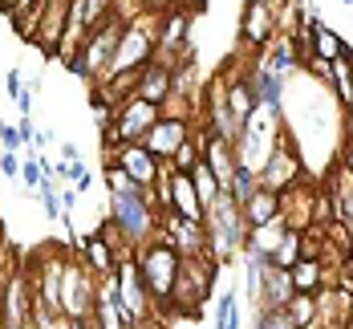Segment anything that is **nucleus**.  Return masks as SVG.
<instances>
[{
    "instance_id": "c85d7f7f",
    "label": "nucleus",
    "mask_w": 353,
    "mask_h": 329,
    "mask_svg": "<svg viewBox=\"0 0 353 329\" xmlns=\"http://www.w3.org/2000/svg\"><path fill=\"white\" fill-rule=\"evenodd\" d=\"M256 191H260V171L248 167V163H236V179H232V195H236V203L244 208Z\"/></svg>"
},
{
    "instance_id": "37998d69",
    "label": "nucleus",
    "mask_w": 353,
    "mask_h": 329,
    "mask_svg": "<svg viewBox=\"0 0 353 329\" xmlns=\"http://www.w3.org/2000/svg\"><path fill=\"white\" fill-rule=\"evenodd\" d=\"M29 4H33V8H37L41 0H17V8H12V12H21V8H29Z\"/></svg>"
},
{
    "instance_id": "39448f33",
    "label": "nucleus",
    "mask_w": 353,
    "mask_h": 329,
    "mask_svg": "<svg viewBox=\"0 0 353 329\" xmlns=\"http://www.w3.org/2000/svg\"><path fill=\"white\" fill-rule=\"evenodd\" d=\"M215 264L212 256H183V268H179V281H175V297H171V309L187 313V317H199L203 301L212 297L215 285Z\"/></svg>"
},
{
    "instance_id": "79ce46f5",
    "label": "nucleus",
    "mask_w": 353,
    "mask_h": 329,
    "mask_svg": "<svg viewBox=\"0 0 353 329\" xmlns=\"http://www.w3.org/2000/svg\"><path fill=\"white\" fill-rule=\"evenodd\" d=\"M61 159H65V163H77V146H73V143H61Z\"/></svg>"
},
{
    "instance_id": "9d476101",
    "label": "nucleus",
    "mask_w": 353,
    "mask_h": 329,
    "mask_svg": "<svg viewBox=\"0 0 353 329\" xmlns=\"http://www.w3.org/2000/svg\"><path fill=\"white\" fill-rule=\"evenodd\" d=\"M296 183H305V175H301V154L281 139V143L272 146V154L260 163V187H268V191L281 195V191L296 187Z\"/></svg>"
},
{
    "instance_id": "c9c22d12",
    "label": "nucleus",
    "mask_w": 353,
    "mask_h": 329,
    "mask_svg": "<svg viewBox=\"0 0 353 329\" xmlns=\"http://www.w3.org/2000/svg\"><path fill=\"white\" fill-rule=\"evenodd\" d=\"M0 143H4V150H21V146H25V139H21V130H17V126L0 122Z\"/></svg>"
},
{
    "instance_id": "2eb2a0df",
    "label": "nucleus",
    "mask_w": 353,
    "mask_h": 329,
    "mask_svg": "<svg viewBox=\"0 0 353 329\" xmlns=\"http://www.w3.org/2000/svg\"><path fill=\"white\" fill-rule=\"evenodd\" d=\"M203 163L212 167V175L219 179V187L232 191V179H236V146L223 143L219 134H212L208 126H203Z\"/></svg>"
},
{
    "instance_id": "5701e85b",
    "label": "nucleus",
    "mask_w": 353,
    "mask_h": 329,
    "mask_svg": "<svg viewBox=\"0 0 353 329\" xmlns=\"http://www.w3.org/2000/svg\"><path fill=\"white\" fill-rule=\"evenodd\" d=\"M288 277H292V289L296 292H321L325 289V264H321L317 256H301V260L288 268Z\"/></svg>"
},
{
    "instance_id": "9b49d317",
    "label": "nucleus",
    "mask_w": 353,
    "mask_h": 329,
    "mask_svg": "<svg viewBox=\"0 0 353 329\" xmlns=\"http://www.w3.org/2000/svg\"><path fill=\"white\" fill-rule=\"evenodd\" d=\"M29 277L21 272V268H12V277H8V285L0 292V326L4 329H25L29 326V313H33V301H29Z\"/></svg>"
},
{
    "instance_id": "4468645a",
    "label": "nucleus",
    "mask_w": 353,
    "mask_h": 329,
    "mask_svg": "<svg viewBox=\"0 0 353 329\" xmlns=\"http://www.w3.org/2000/svg\"><path fill=\"white\" fill-rule=\"evenodd\" d=\"M276 33V4H268V0H248L244 4V17H240V41L252 45V49H260V45H268Z\"/></svg>"
},
{
    "instance_id": "a211bd4d",
    "label": "nucleus",
    "mask_w": 353,
    "mask_h": 329,
    "mask_svg": "<svg viewBox=\"0 0 353 329\" xmlns=\"http://www.w3.org/2000/svg\"><path fill=\"white\" fill-rule=\"evenodd\" d=\"M81 264L102 281V277H114L118 272V252L110 248L98 232H90V236H81Z\"/></svg>"
},
{
    "instance_id": "f257e3e1",
    "label": "nucleus",
    "mask_w": 353,
    "mask_h": 329,
    "mask_svg": "<svg viewBox=\"0 0 353 329\" xmlns=\"http://www.w3.org/2000/svg\"><path fill=\"white\" fill-rule=\"evenodd\" d=\"M203 228H208V256L215 264H228L236 252H244L248 244V219L244 208L236 203L232 191H219L212 203H208V216H203Z\"/></svg>"
},
{
    "instance_id": "f3484780",
    "label": "nucleus",
    "mask_w": 353,
    "mask_h": 329,
    "mask_svg": "<svg viewBox=\"0 0 353 329\" xmlns=\"http://www.w3.org/2000/svg\"><path fill=\"white\" fill-rule=\"evenodd\" d=\"M167 212H175L183 219H203L208 216V208H203V199H199V191H195V183H191V171H171V199H167Z\"/></svg>"
},
{
    "instance_id": "cd10ccee",
    "label": "nucleus",
    "mask_w": 353,
    "mask_h": 329,
    "mask_svg": "<svg viewBox=\"0 0 353 329\" xmlns=\"http://www.w3.org/2000/svg\"><path fill=\"white\" fill-rule=\"evenodd\" d=\"M203 159V130H191V139L171 154V171H191Z\"/></svg>"
},
{
    "instance_id": "7ed1b4c3",
    "label": "nucleus",
    "mask_w": 353,
    "mask_h": 329,
    "mask_svg": "<svg viewBox=\"0 0 353 329\" xmlns=\"http://www.w3.org/2000/svg\"><path fill=\"white\" fill-rule=\"evenodd\" d=\"M179 268H183V256H179L167 240H150L139 252V272H142V285L150 292V301H154V313H159V309H171Z\"/></svg>"
},
{
    "instance_id": "a878e982",
    "label": "nucleus",
    "mask_w": 353,
    "mask_h": 329,
    "mask_svg": "<svg viewBox=\"0 0 353 329\" xmlns=\"http://www.w3.org/2000/svg\"><path fill=\"white\" fill-rule=\"evenodd\" d=\"M313 53H317L321 61H337L341 53H345V41L333 33L329 25H321V21H313Z\"/></svg>"
},
{
    "instance_id": "7c9ffc66",
    "label": "nucleus",
    "mask_w": 353,
    "mask_h": 329,
    "mask_svg": "<svg viewBox=\"0 0 353 329\" xmlns=\"http://www.w3.org/2000/svg\"><path fill=\"white\" fill-rule=\"evenodd\" d=\"M106 183H110V195H142V191H150V187L130 179L122 167H114V163H106Z\"/></svg>"
},
{
    "instance_id": "6e6552de",
    "label": "nucleus",
    "mask_w": 353,
    "mask_h": 329,
    "mask_svg": "<svg viewBox=\"0 0 353 329\" xmlns=\"http://www.w3.org/2000/svg\"><path fill=\"white\" fill-rule=\"evenodd\" d=\"M114 277H118V301H122L130 326H134V321H150V317H154V301H150V292H146V285H142L139 256L118 260V272H114Z\"/></svg>"
},
{
    "instance_id": "2f4dec72",
    "label": "nucleus",
    "mask_w": 353,
    "mask_h": 329,
    "mask_svg": "<svg viewBox=\"0 0 353 329\" xmlns=\"http://www.w3.org/2000/svg\"><path fill=\"white\" fill-rule=\"evenodd\" d=\"M296 260H301V232L292 228V232L284 236V244L272 252V264H276V268H292Z\"/></svg>"
},
{
    "instance_id": "4be33fe9",
    "label": "nucleus",
    "mask_w": 353,
    "mask_h": 329,
    "mask_svg": "<svg viewBox=\"0 0 353 329\" xmlns=\"http://www.w3.org/2000/svg\"><path fill=\"white\" fill-rule=\"evenodd\" d=\"M292 228L284 223V219H272V223H264V228H252L248 232V244H244V252H264L268 260H272V252L284 244V236H288Z\"/></svg>"
},
{
    "instance_id": "1a4fd4ad",
    "label": "nucleus",
    "mask_w": 353,
    "mask_h": 329,
    "mask_svg": "<svg viewBox=\"0 0 353 329\" xmlns=\"http://www.w3.org/2000/svg\"><path fill=\"white\" fill-rule=\"evenodd\" d=\"M154 240H167L179 256H208V228H203V219H183L175 212H163Z\"/></svg>"
},
{
    "instance_id": "ea45409f",
    "label": "nucleus",
    "mask_w": 353,
    "mask_h": 329,
    "mask_svg": "<svg viewBox=\"0 0 353 329\" xmlns=\"http://www.w3.org/2000/svg\"><path fill=\"white\" fill-rule=\"evenodd\" d=\"M73 208H77V191H73V187H65V191H61V212L70 216Z\"/></svg>"
},
{
    "instance_id": "f704fd0d",
    "label": "nucleus",
    "mask_w": 353,
    "mask_h": 329,
    "mask_svg": "<svg viewBox=\"0 0 353 329\" xmlns=\"http://www.w3.org/2000/svg\"><path fill=\"white\" fill-rule=\"evenodd\" d=\"M0 175H4V179H21V159H17V150H4V154H0Z\"/></svg>"
},
{
    "instance_id": "412c9836",
    "label": "nucleus",
    "mask_w": 353,
    "mask_h": 329,
    "mask_svg": "<svg viewBox=\"0 0 353 329\" xmlns=\"http://www.w3.org/2000/svg\"><path fill=\"white\" fill-rule=\"evenodd\" d=\"M244 219H248V228H264V223L281 219V195L268 191V187H260V191L244 203Z\"/></svg>"
},
{
    "instance_id": "de8ad7c7",
    "label": "nucleus",
    "mask_w": 353,
    "mask_h": 329,
    "mask_svg": "<svg viewBox=\"0 0 353 329\" xmlns=\"http://www.w3.org/2000/svg\"><path fill=\"white\" fill-rule=\"evenodd\" d=\"M268 4H281V0H268Z\"/></svg>"
},
{
    "instance_id": "f8f14e48",
    "label": "nucleus",
    "mask_w": 353,
    "mask_h": 329,
    "mask_svg": "<svg viewBox=\"0 0 353 329\" xmlns=\"http://www.w3.org/2000/svg\"><path fill=\"white\" fill-rule=\"evenodd\" d=\"M106 163H114V167H122L126 175L134 183H142V187H154L159 183V159L146 150L142 143H122V146H114V154H106Z\"/></svg>"
},
{
    "instance_id": "473e14b6",
    "label": "nucleus",
    "mask_w": 353,
    "mask_h": 329,
    "mask_svg": "<svg viewBox=\"0 0 353 329\" xmlns=\"http://www.w3.org/2000/svg\"><path fill=\"white\" fill-rule=\"evenodd\" d=\"M21 179L29 191H41V183H45V167H41V159H37V150L25 154V163H21Z\"/></svg>"
},
{
    "instance_id": "e433bc0d",
    "label": "nucleus",
    "mask_w": 353,
    "mask_h": 329,
    "mask_svg": "<svg viewBox=\"0 0 353 329\" xmlns=\"http://www.w3.org/2000/svg\"><path fill=\"white\" fill-rule=\"evenodd\" d=\"M8 94H12V98L25 94V77H21V70H8Z\"/></svg>"
},
{
    "instance_id": "09e8293b",
    "label": "nucleus",
    "mask_w": 353,
    "mask_h": 329,
    "mask_svg": "<svg viewBox=\"0 0 353 329\" xmlns=\"http://www.w3.org/2000/svg\"><path fill=\"white\" fill-rule=\"evenodd\" d=\"M0 329H4V326H0Z\"/></svg>"
},
{
    "instance_id": "bb28decb",
    "label": "nucleus",
    "mask_w": 353,
    "mask_h": 329,
    "mask_svg": "<svg viewBox=\"0 0 353 329\" xmlns=\"http://www.w3.org/2000/svg\"><path fill=\"white\" fill-rule=\"evenodd\" d=\"M284 309H288V317L296 321V329H309L317 321V292H296Z\"/></svg>"
},
{
    "instance_id": "423d86ee",
    "label": "nucleus",
    "mask_w": 353,
    "mask_h": 329,
    "mask_svg": "<svg viewBox=\"0 0 353 329\" xmlns=\"http://www.w3.org/2000/svg\"><path fill=\"white\" fill-rule=\"evenodd\" d=\"M159 118H163V106L142 102V98H126L122 106H114V126L102 130L106 134V154H114V146L122 143H142Z\"/></svg>"
},
{
    "instance_id": "6ab92c4d",
    "label": "nucleus",
    "mask_w": 353,
    "mask_h": 329,
    "mask_svg": "<svg viewBox=\"0 0 353 329\" xmlns=\"http://www.w3.org/2000/svg\"><path fill=\"white\" fill-rule=\"evenodd\" d=\"M292 297H296V289H292L288 268L268 264V268H264V281H260V309H284Z\"/></svg>"
},
{
    "instance_id": "b1692460",
    "label": "nucleus",
    "mask_w": 353,
    "mask_h": 329,
    "mask_svg": "<svg viewBox=\"0 0 353 329\" xmlns=\"http://www.w3.org/2000/svg\"><path fill=\"white\" fill-rule=\"evenodd\" d=\"M329 81H333V90H337V102L350 106L353 102V57L350 53H341L337 61H329Z\"/></svg>"
},
{
    "instance_id": "20e7f679",
    "label": "nucleus",
    "mask_w": 353,
    "mask_h": 329,
    "mask_svg": "<svg viewBox=\"0 0 353 329\" xmlns=\"http://www.w3.org/2000/svg\"><path fill=\"white\" fill-rule=\"evenodd\" d=\"M122 33H126V21L110 12L106 21H102V25H98L90 37H85V41H81V49L70 57V70L81 73V77H90V73H94V77L102 81V73H106L110 61H114V49H118Z\"/></svg>"
},
{
    "instance_id": "0eeeda50",
    "label": "nucleus",
    "mask_w": 353,
    "mask_h": 329,
    "mask_svg": "<svg viewBox=\"0 0 353 329\" xmlns=\"http://www.w3.org/2000/svg\"><path fill=\"white\" fill-rule=\"evenodd\" d=\"M94 301H98V277L81 260H65V272H61V313H65V321L94 317Z\"/></svg>"
},
{
    "instance_id": "72a5a7b5",
    "label": "nucleus",
    "mask_w": 353,
    "mask_h": 329,
    "mask_svg": "<svg viewBox=\"0 0 353 329\" xmlns=\"http://www.w3.org/2000/svg\"><path fill=\"white\" fill-rule=\"evenodd\" d=\"M256 329H296V321L288 317V309H260L256 313Z\"/></svg>"
},
{
    "instance_id": "4c0bfd02",
    "label": "nucleus",
    "mask_w": 353,
    "mask_h": 329,
    "mask_svg": "<svg viewBox=\"0 0 353 329\" xmlns=\"http://www.w3.org/2000/svg\"><path fill=\"white\" fill-rule=\"evenodd\" d=\"M341 175L353 179V134H350V143H345V150H341Z\"/></svg>"
},
{
    "instance_id": "dca6fc26",
    "label": "nucleus",
    "mask_w": 353,
    "mask_h": 329,
    "mask_svg": "<svg viewBox=\"0 0 353 329\" xmlns=\"http://www.w3.org/2000/svg\"><path fill=\"white\" fill-rule=\"evenodd\" d=\"M171 66H163V61H146L139 73H134V98L142 102H154V106H163L167 98H171Z\"/></svg>"
},
{
    "instance_id": "aec40b11",
    "label": "nucleus",
    "mask_w": 353,
    "mask_h": 329,
    "mask_svg": "<svg viewBox=\"0 0 353 329\" xmlns=\"http://www.w3.org/2000/svg\"><path fill=\"white\" fill-rule=\"evenodd\" d=\"M228 110L236 114L240 126H248V118L260 110V102H256V86H252V70L228 77Z\"/></svg>"
},
{
    "instance_id": "a18cd8bd",
    "label": "nucleus",
    "mask_w": 353,
    "mask_h": 329,
    "mask_svg": "<svg viewBox=\"0 0 353 329\" xmlns=\"http://www.w3.org/2000/svg\"><path fill=\"white\" fill-rule=\"evenodd\" d=\"M350 110H353V102H350ZM350 134H353V114H350Z\"/></svg>"
},
{
    "instance_id": "f03ea898",
    "label": "nucleus",
    "mask_w": 353,
    "mask_h": 329,
    "mask_svg": "<svg viewBox=\"0 0 353 329\" xmlns=\"http://www.w3.org/2000/svg\"><path fill=\"white\" fill-rule=\"evenodd\" d=\"M159 199H154V187L142 191V195H110V216L118 223V232L130 240V248L142 252L154 236H159Z\"/></svg>"
},
{
    "instance_id": "a19ab883",
    "label": "nucleus",
    "mask_w": 353,
    "mask_h": 329,
    "mask_svg": "<svg viewBox=\"0 0 353 329\" xmlns=\"http://www.w3.org/2000/svg\"><path fill=\"white\" fill-rule=\"evenodd\" d=\"M65 329H98L94 317H77V321H65Z\"/></svg>"
},
{
    "instance_id": "393cba45",
    "label": "nucleus",
    "mask_w": 353,
    "mask_h": 329,
    "mask_svg": "<svg viewBox=\"0 0 353 329\" xmlns=\"http://www.w3.org/2000/svg\"><path fill=\"white\" fill-rule=\"evenodd\" d=\"M296 61H301L296 41H292V37H284V41H276V45H272V53H268L260 66H264V70H272V73H281V77H288V70H292Z\"/></svg>"
},
{
    "instance_id": "ddd939ff",
    "label": "nucleus",
    "mask_w": 353,
    "mask_h": 329,
    "mask_svg": "<svg viewBox=\"0 0 353 329\" xmlns=\"http://www.w3.org/2000/svg\"><path fill=\"white\" fill-rule=\"evenodd\" d=\"M187 139H191V122H187V118H167V114H163V118L150 126V134L142 139V146H146L159 163H171V154H175Z\"/></svg>"
},
{
    "instance_id": "58836bf2",
    "label": "nucleus",
    "mask_w": 353,
    "mask_h": 329,
    "mask_svg": "<svg viewBox=\"0 0 353 329\" xmlns=\"http://www.w3.org/2000/svg\"><path fill=\"white\" fill-rule=\"evenodd\" d=\"M17 130H21V139H25V146H33V143H37V126L29 122V118H25V122H21Z\"/></svg>"
},
{
    "instance_id": "c03bdc74",
    "label": "nucleus",
    "mask_w": 353,
    "mask_h": 329,
    "mask_svg": "<svg viewBox=\"0 0 353 329\" xmlns=\"http://www.w3.org/2000/svg\"><path fill=\"white\" fill-rule=\"evenodd\" d=\"M341 4H345V8H350V17H353V0H341Z\"/></svg>"
},
{
    "instance_id": "49530a36",
    "label": "nucleus",
    "mask_w": 353,
    "mask_h": 329,
    "mask_svg": "<svg viewBox=\"0 0 353 329\" xmlns=\"http://www.w3.org/2000/svg\"><path fill=\"white\" fill-rule=\"evenodd\" d=\"M195 4H208V0H195Z\"/></svg>"
},
{
    "instance_id": "c756f323",
    "label": "nucleus",
    "mask_w": 353,
    "mask_h": 329,
    "mask_svg": "<svg viewBox=\"0 0 353 329\" xmlns=\"http://www.w3.org/2000/svg\"><path fill=\"white\" fill-rule=\"evenodd\" d=\"M191 183H195V191H199V199H203V208H208V203H212L215 195L223 191V187H219V179L212 175V167H208L203 159H199V163L191 167Z\"/></svg>"
}]
</instances>
